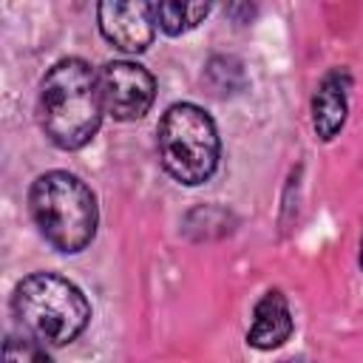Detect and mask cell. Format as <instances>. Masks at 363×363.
Masks as SVG:
<instances>
[{"label":"cell","instance_id":"6da1fadb","mask_svg":"<svg viewBox=\"0 0 363 363\" xmlns=\"http://www.w3.org/2000/svg\"><path fill=\"white\" fill-rule=\"evenodd\" d=\"M105 102L99 88V71L82 57L57 60L40 79L37 119L45 139L60 150L85 147L102 125Z\"/></svg>","mask_w":363,"mask_h":363},{"label":"cell","instance_id":"7a4b0ae2","mask_svg":"<svg viewBox=\"0 0 363 363\" xmlns=\"http://www.w3.org/2000/svg\"><path fill=\"white\" fill-rule=\"evenodd\" d=\"M28 213L37 233L62 255H77L96 238L99 204L77 173H40L28 187Z\"/></svg>","mask_w":363,"mask_h":363},{"label":"cell","instance_id":"3957f363","mask_svg":"<svg viewBox=\"0 0 363 363\" xmlns=\"http://www.w3.org/2000/svg\"><path fill=\"white\" fill-rule=\"evenodd\" d=\"M11 312L26 335L43 346H68L91 323V301L65 275L37 269L17 281Z\"/></svg>","mask_w":363,"mask_h":363},{"label":"cell","instance_id":"277c9868","mask_svg":"<svg viewBox=\"0 0 363 363\" xmlns=\"http://www.w3.org/2000/svg\"><path fill=\"white\" fill-rule=\"evenodd\" d=\"M156 147L167 176L184 187L213 179L221 159V139L213 116L196 102H173L156 128Z\"/></svg>","mask_w":363,"mask_h":363},{"label":"cell","instance_id":"5b68a950","mask_svg":"<svg viewBox=\"0 0 363 363\" xmlns=\"http://www.w3.org/2000/svg\"><path fill=\"white\" fill-rule=\"evenodd\" d=\"M99 88L105 113H111L116 122L142 119L156 99V77L130 60H108L99 68Z\"/></svg>","mask_w":363,"mask_h":363},{"label":"cell","instance_id":"8992f818","mask_svg":"<svg viewBox=\"0 0 363 363\" xmlns=\"http://www.w3.org/2000/svg\"><path fill=\"white\" fill-rule=\"evenodd\" d=\"M96 26L102 37L125 51V54H142L150 48L156 37V14L153 3L147 0H108L96 6Z\"/></svg>","mask_w":363,"mask_h":363},{"label":"cell","instance_id":"52a82bcc","mask_svg":"<svg viewBox=\"0 0 363 363\" xmlns=\"http://www.w3.org/2000/svg\"><path fill=\"white\" fill-rule=\"evenodd\" d=\"M349 91H352V74L343 65L329 68L312 94V130L320 142H332L349 116Z\"/></svg>","mask_w":363,"mask_h":363},{"label":"cell","instance_id":"ba28073f","mask_svg":"<svg viewBox=\"0 0 363 363\" xmlns=\"http://www.w3.org/2000/svg\"><path fill=\"white\" fill-rule=\"evenodd\" d=\"M295 332V318L289 309V301L281 289H267L255 306H252V318L247 326V346L258 349V352H272L278 346H284Z\"/></svg>","mask_w":363,"mask_h":363},{"label":"cell","instance_id":"9c48e42d","mask_svg":"<svg viewBox=\"0 0 363 363\" xmlns=\"http://www.w3.org/2000/svg\"><path fill=\"white\" fill-rule=\"evenodd\" d=\"M238 218L230 207H221V204H199L193 207L184 221H182V230L193 238V241H210V238H224L235 230Z\"/></svg>","mask_w":363,"mask_h":363},{"label":"cell","instance_id":"30bf717a","mask_svg":"<svg viewBox=\"0 0 363 363\" xmlns=\"http://www.w3.org/2000/svg\"><path fill=\"white\" fill-rule=\"evenodd\" d=\"M210 9H213L210 3H179V0L153 3L156 28H162L167 37H182V34L193 31L199 23H204Z\"/></svg>","mask_w":363,"mask_h":363},{"label":"cell","instance_id":"8fae6325","mask_svg":"<svg viewBox=\"0 0 363 363\" xmlns=\"http://www.w3.org/2000/svg\"><path fill=\"white\" fill-rule=\"evenodd\" d=\"M204 77H207V85L218 94V96H233L238 91L247 88V71H244V62L233 54H216L210 57L207 68H204Z\"/></svg>","mask_w":363,"mask_h":363},{"label":"cell","instance_id":"7c38bea8","mask_svg":"<svg viewBox=\"0 0 363 363\" xmlns=\"http://www.w3.org/2000/svg\"><path fill=\"white\" fill-rule=\"evenodd\" d=\"M3 363H54V360L37 337L9 335L3 343Z\"/></svg>","mask_w":363,"mask_h":363},{"label":"cell","instance_id":"4fadbf2b","mask_svg":"<svg viewBox=\"0 0 363 363\" xmlns=\"http://www.w3.org/2000/svg\"><path fill=\"white\" fill-rule=\"evenodd\" d=\"M357 264H360V269H363V233H360V250H357Z\"/></svg>","mask_w":363,"mask_h":363},{"label":"cell","instance_id":"5bb4252c","mask_svg":"<svg viewBox=\"0 0 363 363\" xmlns=\"http://www.w3.org/2000/svg\"><path fill=\"white\" fill-rule=\"evenodd\" d=\"M278 363H306V360H278Z\"/></svg>","mask_w":363,"mask_h":363}]
</instances>
